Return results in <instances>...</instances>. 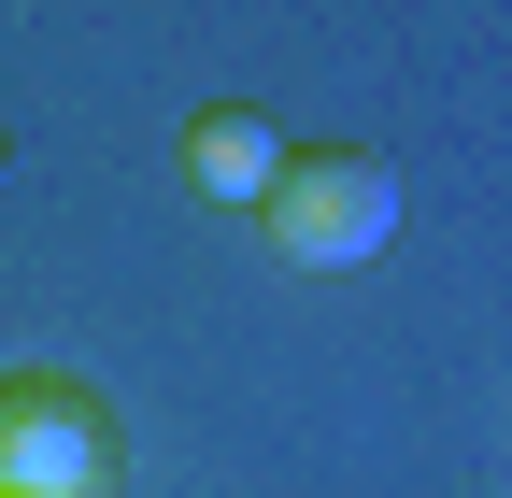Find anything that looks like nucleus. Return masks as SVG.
Here are the masks:
<instances>
[{
    "label": "nucleus",
    "instance_id": "nucleus-1",
    "mask_svg": "<svg viewBox=\"0 0 512 498\" xmlns=\"http://www.w3.org/2000/svg\"><path fill=\"white\" fill-rule=\"evenodd\" d=\"M256 228H271L285 271H356V257H384V228H399V171L370 143H285Z\"/></svg>",
    "mask_w": 512,
    "mask_h": 498
},
{
    "label": "nucleus",
    "instance_id": "nucleus-2",
    "mask_svg": "<svg viewBox=\"0 0 512 498\" xmlns=\"http://www.w3.org/2000/svg\"><path fill=\"white\" fill-rule=\"evenodd\" d=\"M114 484V413L72 370H0V498H100Z\"/></svg>",
    "mask_w": 512,
    "mask_h": 498
},
{
    "label": "nucleus",
    "instance_id": "nucleus-3",
    "mask_svg": "<svg viewBox=\"0 0 512 498\" xmlns=\"http://www.w3.org/2000/svg\"><path fill=\"white\" fill-rule=\"evenodd\" d=\"M185 185H200V200H228V214H256V200H271V171H285V129H271V114H256V100H214V114H185Z\"/></svg>",
    "mask_w": 512,
    "mask_h": 498
}]
</instances>
